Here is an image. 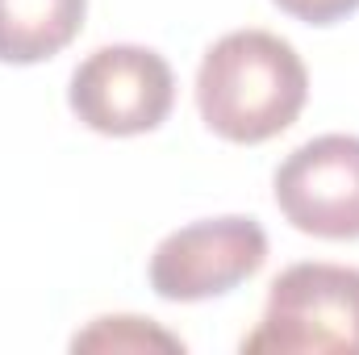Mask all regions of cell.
<instances>
[{
    "instance_id": "cell-7",
    "label": "cell",
    "mask_w": 359,
    "mask_h": 355,
    "mask_svg": "<svg viewBox=\"0 0 359 355\" xmlns=\"http://www.w3.org/2000/svg\"><path fill=\"white\" fill-rule=\"evenodd\" d=\"M72 351H184V343L151 318L113 314V318H96L88 330H80L72 339Z\"/></svg>"
},
{
    "instance_id": "cell-8",
    "label": "cell",
    "mask_w": 359,
    "mask_h": 355,
    "mask_svg": "<svg viewBox=\"0 0 359 355\" xmlns=\"http://www.w3.org/2000/svg\"><path fill=\"white\" fill-rule=\"evenodd\" d=\"M271 4H280L288 17H297L305 25H334L359 8V0H271Z\"/></svg>"
},
{
    "instance_id": "cell-2",
    "label": "cell",
    "mask_w": 359,
    "mask_h": 355,
    "mask_svg": "<svg viewBox=\"0 0 359 355\" xmlns=\"http://www.w3.org/2000/svg\"><path fill=\"white\" fill-rule=\"evenodd\" d=\"M243 351L359 355V267L292 264L271 280L259 326Z\"/></svg>"
},
{
    "instance_id": "cell-5",
    "label": "cell",
    "mask_w": 359,
    "mask_h": 355,
    "mask_svg": "<svg viewBox=\"0 0 359 355\" xmlns=\"http://www.w3.org/2000/svg\"><path fill=\"white\" fill-rule=\"evenodd\" d=\"M271 192L292 230L330 243L359 239V138L318 134L301 142L276 168Z\"/></svg>"
},
{
    "instance_id": "cell-3",
    "label": "cell",
    "mask_w": 359,
    "mask_h": 355,
    "mask_svg": "<svg viewBox=\"0 0 359 355\" xmlns=\"http://www.w3.org/2000/svg\"><path fill=\"white\" fill-rule=\"evenodd\" d=\"M67 105L96 134H151L176 105V76L172 63L151 46H100L72 72Z\"/></svg>"
},
{
    "instance_id": "cell-4",
    "label": "cell",
    "mask_w": 359,
    "mask_h": 355,
    "mask_svg": "<svg viewBox=\"0 0 359 355\" xmlns=\"http://www.w3.org/2000/svg\"><path fill=\"white\" fill-rule=\"evenodd\" d=\"M268 264V234L255 217H205L172 230L151 255V288L163 301L226 297Z\"/></svg>"
},
{
    "instance_id": "cell-1",
    "label": "cell",
    "mask_w": 359,
    "mask_h": 355,
    "mask_svg": "<svg viewBox=\"0 0 359 355\" xmlns=\"http://www.w3.org/2000/svg\"><path fill=\"white\" fill-rule=\"evenodd\" d=\"M309 96V72L292 42L268 29H234L217 38L196 67L201 121L226 142H268L284 134Z\"/></svg>"
},
{
    "instance_id": "cell-6",
    "label": "cell",
    "mask_w": 359,
    "mask_h": 355,
    "mask_svg": "<svg viewBox=\"0 0 359 355\" xmlns=\"http://www.w3.org/2000/svg\"><path fill=\"white\" fill-rule=\"evenodd\" d=\"M88 0H0V63L55 59L84 29Z\"/></svg>"
}]
</instances>
